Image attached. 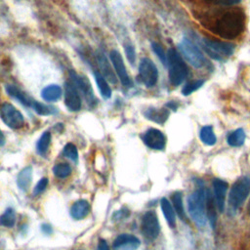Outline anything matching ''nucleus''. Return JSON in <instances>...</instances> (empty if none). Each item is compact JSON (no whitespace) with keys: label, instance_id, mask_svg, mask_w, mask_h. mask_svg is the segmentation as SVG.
<instances>
[{"label":"nucleus","instance_id":"19","mask_svg":"<svg viewBox=\"0 0 250 250\" xmlns=\"http://www.w3.org/2000/svg\"><path fill=\"white\" fill-rule=\"evenodd\" d=\"M205 213L210 222L212 228L215 227L216 224V211H215V198L212 192L208 189L205 195Z\"/></svg>","mask_w":250,"mask_h":250},{"label":"nucleus","instance_id":"15","mask_svg":"<svg viewBox=\"0 0 250 250\" xmlns=\"http://www.w3.org/2000/svg\"><path fill=\"white\" fill-rule=\"evenodd\" d=\"M97 61H98V64L100 66V69L102 71V75L104 77L105 80L109 81L110 83L115 84L116 83V76L107 61V59L105 58V56L104 55V53H98L97 55Z\"/></svg>","mask_w":250,"mask_h":250},{"label":"nucleus","instance_id":"39","mask_svg":"<svg viewBox=\"0 0 250 250\" xmlns=\"http://www.w3.org/2000/svg\"><path fill=\"white\" fill-rule=\"evenodd\" d=\"M42 230L45 232V233H51L52 232V229L49 225H42Z\"/></svg>","mask_w":250,"mask_h":250},{"label":"nucleus","instance_id":"5","mask_svg":"<svg viewBox=\"0 0 250 250\" xmlns=\"http://www.w3.org/2000/svg\"><path fill=\"white\" fill-rule=\"evenodd\" d=\"M202 46L209 57L214 60H223L225 57L232 55L234 51V45L229 42L203 39Z\"/></svg>","mask_w":250,"mask_h":250},{"label":"nucleus","instance_id":"13","mask_svg":"<svg viewBox=\"0 0 250 250\" xmlns=\"http://www.w3.org/2000/svg\"><path fill=\"white\" fill-rule=\"evenodd\" d=\"M64 103L67 108L71 111H77L81 108V99L73 85L65 83Z\"/></svg>","mask_w":250,"mask_h":250},{"label":"nucleus","instance_id":"28","mask_svg":"<svg viewBox=\"0 0 250 250\" xmlns=\"http://www.w3.org/2000/svg\"><path fill=\"white\" fill-rule=\"evenodd\" d=\"M172 202H173V208L176 211L177 215L180 217V219L186 220V215H185V211H184L181 192L177 191L172 195Z\"/></svg>","mask_w":250,"mask_h":250},{"label":"nucleus","instance_id":"12","mask_svg":"<svg viewBox=\"0 0 250 250\" xmlns=\"http://www.w3.org/2000/svg\"><path fill=\"white\" fill-rule=\"evenodd\" d=\"M141 242L138 237L129 233L119 234L113 241V250H137Z\"/></svg>","mask_w":250,"mask_h":250},{"label":"nucleus","instance_id":"34","mask_svg":"<svg viewBox=\"0 0 250 250\" xmlns=\"http://www.w3.org/2000/svg\"><path fill=\"white\" fill-rule=\"evenodd\" d=\"M32 107L40 115H48V114L52 113V109H50L49 106H47L41 103L34 102L32 104Z\"/></svg>","mask_w":250,"mask_h":250},{"label":"nucleus","instance_id":"36","mask_svg":"<svg viewBox=\"0 0 250 250\" xmlns=\"http://www.w3.org/2000/svg\"><path fill=\"white\" fill-rule=\"evenodd\" d=\"M209 3L220 5V6H231L239 3L240 0H206Z\"/></svg>","mask_w":250,"mask_h":250},{"label":"nucleus","instance_id":"9","mask_svg":"<svg viewBox=\"0 0 250 250\" xmlns=\"http://www.w3.org/2000/svg\"><path fill=\"white\" fill-rule=\"evenodd\" d=\"M160 231V226L154 211H147L142 219V232L149 240L155 239Z\"/></svg>","mask_w":250,"mask_h":250},{"label":"nucleus","instance_id":"41","mask_svg":"<svg viewBox=\"0 0 250 250\" xmlns=\"http://www.w3.org/2000/svg\"><path fill=\"white\" fill-rule=\"evenodd\" d=\"M4 143H5V138H4L3 133L0 130V146H2L4 145Z\"/></svg>","mask_w":250,"mask_h":250},{"label":"nucleus","instance_id":"10","mask_svg":"<svg viewBox=\"0 0 250 250\" xmlns=\"http://www.w3.org/2000/svg\"><path fill=\"white\" fill-rule=\"evenodd\" d=\"M142 139L146 146H147L149 148L156 150L163 149L166 145V139L164 134L155 128H150L146 130L143 134Z\"/></svg>","mask_w":250,"mask_h":250},{"label":"nucleus","instance_id":"4","mask_svg":"<svg viewBox=\"0 0 250 250\" xmlns=\"http://www.w3.org/2000/svg\"><path fill=\"white\" fill-rule=\"evenodd\" d=\"M250 192V178L243 176L237 179L230 188L229 204L232 209H237L245 201Z\"/></svg>","mask_w":250,"mask_h":250},{"label":"nucleus","instance_id":"38","mask_svg":"<svg viewBox=\"0 0 250 250\" xmlns=\"http://www.w3.org/2000/svg\"><path fill=\"white\" fill-rule=\"evenodd\" d=\"M98 249H99V250H109V247H108V245H107V243H106L105 240L100 239Z\"/></svg>","mask_w":250,"mask_h":250},{"label":"nucleus","instance_id":"29","mask_svg":"<svg viewBox=\"0 0 250 250\" xmlns=\"http://www.w3.org/2000/svg\"><path fill=\"white\" fill-rule=\"evenodd\" d=\"M50 143H51V134L49 132H44L37 142L36 147H37L38 153L44 155L48 150Z\"/></svg>","mask_w":250,"mask_h":250},{"label":"nucleus","instance_id":"31","mask_svg":"<svg viewBox=\"0 0 250 250\" xmlns=\"http://www.w3.org/2000/svg\"><path fill=\"white\" fill-rule=\"evenodd\" d=\"M205 83V80L203 79H199V80H194L192 82H188L187 83L184 87H183V90H182V93L183 95L185 96H188L190 95L191 93L195 92L196 90H198L201 86H203V84Z\"/></svg>","mask_w":250,"mask_h":250},{"label":"nucleus","instance_id":"27","mask_svg":"<svg viewBox=\"0 0 250 250\" xmlns=\"http://www.w3.org/2000/svg\"><path fill=\"white\" fill-rule=\"evenodd\" d=\"M16 223V213L14 209L8 208L0 216V225L5 228H12Z\"/></svg>","mask_w":250,"mask_h":250},{"label":"nucleus","instance_id":"3","mask_svg":"<svg viewBox=\"0 0 250 250\" xmlns=\"http://www.w3.org/2000/svg\"><path fill=\"white\" fill-rule=\"evenodd\" d=\"M166 64L168 65L170 82L174 86L182 84L188 76V67L184 62L182 57L173 48L168 50Z\"/></svg>","mask_w":250,"mask_h":250},{"label":"nucleus","instance_id":"30","mask_svg":"<svg viewBox=\"0 0 250 250\" xmlns=\"http://www.w3.org/2000/svg\"><path fill=\"white\" fill-rule=\"evenodd\" d=\"M53 173L56 177L63 179L70 175L71 168L66 163H59L53 167Z\"/></svg>","mask_w":250,"mask_h":250},{"label":"nucleus","instance_id":"24","mask_svg":"<svg viewBox=\"0 0 250 250\" xmlns=\"http://www.w3.org/2000/svg\"><path fill=\"white\" fill-rule=\"evenodd\" d=\"M95 75V80H96V83L98 85V88L101 92V95L104 98V99H109L111 97V89L110 87L108 86L106 80L104 79V77L98 71H96L94 73Z\"/></svg>","mask_w":250,"mask_h":250},{"label":"nucleus","instance_id":"16","mask_svg":"<svg viewBox=\"0 0 250 250\" xmlns=\"http://www.w3.org/2000/svg\"><path fill=\"white\" fill-rule=\"evenodd\" d=\"M145 116L155 123L158 124H163L169 116V111L166 108H155V107H150L145 111Z\"/></svg>","mask_w":250,"mask_h":250},{"label":"nucleus","instance_id":"8","mask_svg":"<svg viewBox=\"0 0 250 250\" xmlns=\"http://www.w3.org/2000/svg\"><path fill=\"white\" fill-rule=\"evenodd\" d=\"M0 115L4 123L12 129H20L24 124V118L22 114L10 104H2Z\"/></svg>","mask_w":250,"mask_h":250},{"label":"nucleus","instance_id":"2","mask_svg":"<svg viewBox=\"0 0 250 250\" xmlns=\"http://www.w3.org/2000/svg\"><path fill=\"white\" fill-rule=\"evenodd\" d=\"M205 195L206 191L204 187L202 184H200L196 189L188 197V212L198 227H203L206 223Z\"/></svg>","mask_w":250,"mask_h":250},{"label":"nucleus","instance_id":"35","mask_svg":"<svg viewBox=\"0 0 250 250\" xmlns=\"http://www.w3.org/2000/svg\"><path fill=\"white\" fill-rule=\"evenodd\" d=\"M47 186H48V179L42 178L34 188V194H39V193L43 192L46 189Z\"/></svg>","mask_w":250,"mask_h":250},{"label":"nucleus","instance_id":"33","mask_svg":"<svg viewBox=\"0 0 250 250\" xmlns=\"http://www.w3.org/2000/svg\"><path fill=\"white\" fill-rule=\"evenodd\" d=\"M151 48H152L153 52L157 55V57L159 58V60L161 61V62H162L163 64H166V62H167V55H166V53L164 52L163 48H162L158 43H155V42L151 43Z\"/></svg>","mask_w":250,"mask_h":250},{"label":"nucleus","instance_id":"23","mask_svg":"<svg viewBox=\"0 0 250 250\" xmlns=\"http://www.w3.org/2000/svg\"><path fill=\"white\" fill-rule=\"evenodd\" d=\"M61 95H62V89L58 85H49L45 87L41 92L42 98L47 102L57 101L61 97Z\"/></svg>","mask_w":250,"mask_h":250},{"label":"nucleus","instance_id":"14","mask_svg":"<svg viewBox=\"0 0 250 250\" xmlns=\"http://www.w3.org/2000/svg\"><path fill=\"white\" fill-rule=\"evenodd\" d=\"M212 186H213L217 208L220 212H223L225 209V198H226V193L228 189V184L223 180L214 179Z\"/></svg>","mask_w":250,"mask_h":250},{"label":"nucleus","instance_id":"21","mask_svg":"<svg viewBox=\"0 0 250 250\" xmlns=\"http://www.w3.org/2000/svg\"><path fill=\"white\" fill-rule=\"evenodd\" d=\"M6 90L8 92V94L15 98L16 100H18L20 103H21L22 104L26 105V106H31L32 107V104L34 103V101H32L29 97H27L24 93H22L20 89L16 88L15 86H12V85H9L6 87Z\"/></svg>","mask_w":250,"mask_h":250},{"label":"nucleus","instance_id":"11","mask_svg":"<svg viewBox=\"0 0 250 250\" xmlns=\"http://www.w3.org/2000/svg\"><path fill=\"white\" fill-rule=\"evenodd\" d=\"M109 57H110V61L112 62V64L114 66L115 72H116L118 78L120 79L121 83L126 87H131L132 81L127 73V70H126V67H125V64H124V62H123V59H122L120 53L116 50H112L109 54Z\"/></svg>","mask_w":250,"mask_h":250},{"label":"nucleus","instance_id":"17","mask_svg":"<svg viewBox=\"0 0 250 250\" xmlns=\"http://www.w3.org/2000/svg\"><path fill=\"white\" fill-rule=\"evenodd\" d=\"M90 211V205L88 201L80 199L76 201L70 208V215L75 220H81L85 218Z\"/></svg>","mask_w":250,"mask_h":250},{"label":"nucleus","instance_id":"20","mask_svg":"<svg viewBox=\"0 0 250 250\" xmlns=\"http://www.w3.org/2000/svg\"><path fill=\"white\" fill-rule=\"evenodd\" d=\"M31 175H32V169L30 166H27L23 168L18 175L17 178V184L20 189L25 191L28 189L30 183H31Z\"/></svg>","mask_w":250,"mask_h":250},{"label":"nucleus","instance_id":"40","mask_svg":"<svg viewBox=\"0 0 250 250\" xmlns=\"http://www.w3.org/2000/svg\"><path fill=\"white\" fill-rule=\"evenodd\" d=\"M167 106H168V108H171V109H173V110H176V108H177L176 104H175V103H172V102L168 103V104H167Z\"/></svg>","mask_w":250,"mask_h":250},{"label":"nucleus","instance_id":"25","mask_svg":"<svg viewBox=\"0 0 250 250\" xmlns=\"http://www.w3.org/2000/svg\"><path fill=\"white\" fill-rule=\"evenodd\" d=\"M228 144L231 146H240L245 141V132L243 129L239 128L229 133L228 136Z\"/></svg>","mask_w":250,"mask_h":250},{"label":"nucleus","instance_id":"18","mask_svg":"<svg viewBox=\"0 0 250 250\" xmlns=\"http://www.w3.org/2000/svg\"><path fill=\"white\" fill-rule=\"evenodd\" d=\"M72 78L74 79L75 83L78 85L79 89L83 92L85 98L89 101V103H92L94 101V94H93L92 87H91V84L88 81V79L86 77L79 76L75 73H72Z\"/></svg>","mask_w":250,"mask_h":250},{"label":"nucleus","instance_id":"37","mask_svg":"<svg viewBox=\"0 0 250 250\" xmlns=\"http://www.w3.org/2000/svg\"><path fill=\"white\" fill-rule=\"evenodd\" d=\"M125 52H126V55H127V58H128L129 62L133 64L135 62V58H136V53H135L134 47L130 44L125 45Z\"/></svg>","mask_w":250,"mask_h":250},{"label":"nucleus","instance_id":"22","mask_svg":"<svg viewBox=\"0 0 250 250\" xmlns=\"http://www.w3.org/2000/svg\"><path fill=\"white\" fill-rule=\"evenodd\" d=\"M160 204L168 225L171 228H174L176 225V216H175V210L172 204L168 201L167 198H162L160 201Z\"/></svg>","mask_w":250,"mask_h":250},{"label":"nucleus","instance_id":"42","mask_svg":"<svg viewBox=\"0 0 250 250\" xmlns=\"http://www.w3.org/2000/svg\"><path fill=\"white\" fill-rule=\"evenodd\" d=\"M248 211H249V213H250V201H249V205H248Z\"/></svg>","mask_w":250,"mask_h":250},{"label":"nucleus","instance_id":"26","mask_svg":"<svg viewBox=\"0 0 250 250\" xmlns=\"http://www.w3.org/2000/svg\"><path fill=\"white\" fill-rule=\"evenodd\" d=\"M199 136H200V140L202 141V143L207 146H213L216 144L217 139H216V136H215L212 126L202 127L200 130Z\"/></svg>","mask_w":250,"mask_h":250},{"label":"nucleus","instance_id":"7","mask_svg":"<svg viewBox=\"0 0 250 250\" xmlns=\"http://www.w3.org/2000/svg\"><path fill=\"white\" fill-rule=\"evenodd\" d=\"M139 77L146 87H153L158 79V70L148 58H143L139 64Z\"/></svg>","mask_w":250,"mask_h":250},{"label":"nucleus","instance_id":"32","mask_svg":"<svg viewBox=\"0 0 250 250\" xmlns=\"http://www.w3.org/2000/svg\"><path fill=\"white\" fill-rule=\"evenodd\" d=\"M63 154L66 156V157H68L69 159H71V160H73V161H77V159H78V151H77V148H76V146L73 145V144H71V143H68V144H66L65 146H64V147H63Z\"/></svg>","mask_w":250,"mask_h":250},{"label":"nucleus","instance_id":"6","mask_svg":"<svg viewBox=\"0 0 250 250\" xmlns=\"http://www.w3.org/2000/svg\"><path fill=\"white\" fill-rule=\"evenodd\" d=\"M179 50L181 51L184 58L194 67L201 68L205 65L206 61L203 56V54L200 52V50L189 40L183 39L179 45Z\"/></svg>","mask_w":250,"mask_h":250},{"label":"nucleus","instance_id":"1","mask_svg":"<svg viewBox=\"0 0 250 250\" xmlns=\"http://www.w3.org/2000/svg\"><path fill=\"white\" fill-rule=\"evenodd\" d=\"M245 27V15L239 9L228 10L215 17L209 28L226 39H233L241 34Z\"/></svg>","mask_w":250,"mask_h":250}]
</instances>
